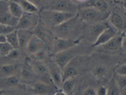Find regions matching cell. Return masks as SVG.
Masks as SVG:
<instances>
[{"mask_svg": "<svg viewBox=\"0 0 126 95\" xmlns=\"http://www.w3.org/2000/svg\"><path fill=\"white\" fill-rule=\"evenodd\" d=\"M19 3L24 13H39V9L29 0H19Z\"/></svg>", "mask_w": 126, "mask_h": 95, "instance_id": "484cf974", "label": "cell"}, {"mask_svg": "<svg viewBox=\"0 0 126 95\" xmlns=\"http://www.w3.org/2000/svg\"><path fill=\"white\" fill-rule=\"evenodd\" d=\"M115 4L116 3H114L112 0H87L80 7H93L101 12L109 13Z\"/></svg>", "mask_w": 126, "mask_h": 95, "instance_id": "d6986e66", "label": "cell"}, {"mask_svg": "<svg viewBox=\"0 0 126 95\" xmlns=\"http://www.w3.org/2000/svg\"><path fill=\"white\" fill-rule=\"evenodd\" d=\"M107 22L111 27L119 32H125L126 29V11L124 3H116L112 11L109 13Z\"/></svg>", "mask_w": 126, "mask_h": 95, "instance_id": "5b68a950", "label": "cell"}, {"mask_svg": "<svg viewBox=\"0 0 126 95\" xmlns=\"http://www.w3.org/2000/svg\"><path fill=\"white\" fill-rule=\"evenodd\" d=\"M32 33L34 35L38 36L40 39H42L45 43L47 44V46L48 47V49L50 47L52 41L55 38L54 34H53V32H52V29L49 28L48 26H47L46 24H44L42 21L38 22L36 27L32 31Z\"/></svg>", "mask_w": 126, "mask_h": 95, "instance_id": "5bb4252c", "label": "cell"}, {"mask_svg": "<svg viewBox=\"0 0 126 95\" xmlns=\"http://www.w3.org/2000/svg\"><path fill=\"white\" fill-rule=\"evenodd\" d=\"M5 36H6V41L10 45L13 46V49H19L18 37H17V31H16V29L13 30V32H9Z\"/></svg>", "mask_w": 126, "mask_h": 95, "instance_id": "83f0119b", "label": "cell"}, {"mask_svg": "<svg viewBox=\"0 0 126 95\" xmlns=\"http://www.w3.org/2000/svg\"><path fill=\"white\" fill-rule=\"evenodd\" d=\"M40 21L39 13H23L19 18L16 29H24L32 32Z\"/></svg>", "mask_w": 126, "mask_h": 95, "instance_id": "4fadbf2b", "label": "cell"}, {"mask_svg": "<svg viewBox=\"0 0 126 95\" xmlns=\"http://www.w3.org/2000/svg\"><path fill=\"white\" fill-rule=\"evenodd\" d=\"M8 3H9V10H10L11 13L14 17L18 19L20 18L24 12H23V9H22L18 0H10V1H8Z\"/></svg>", "mask_w": 126, "mask_h": 95, "instance_id": "cb8c5ba5", "label": "cell"}, {"mask_svg": "<svg viewBox=\"0 0 126 95\" xmlns=\"http://www.w3.org/2000/svg\"><path fill=\"white\" fill-rule=\"evenodd\" d=\"M19 77H20L21 82L24 83V84H30V83L37 81V79L35 77V74H34V71L32 70L30 57L28 56V55H26L24 60L21 62Z\"/></svg>", "mask_w": 126, "mask_h": 95, "instance_id": "7c38bea8", "label": "cell"}, {"mask_svg": "<svg viewBox=\"0 0 126 95\" xmlns=\"http://www.w3.org/2000/svg\"><path fill=\"white\" fill-rule=\"evenodd\" d=\"M29 1L33 3L39 10H42V9L44 8L46 2H47V0H29Z\"/></svg>", "mask_w": 126, "mask_h": 95, "instance_id": "836d02e7", "label": "cell"}, {"mask_svg": "<svg viewBox=\"0 0 126 95\" xmlns=\"http://www.w3.org/2000/svg\"><path fill=\"white\" fill-rule=\"evenodd\" d=\"M17 31V37H18V44L19 49L25 51L27 46L29 44L30 40L32 36V32L24 30V29H16Z\"/></svg>", "mask_w": 126, "mask_h": 95, "instance_id": "603a6c76", "label": "cell"}, {"mask_svg": "<svg viewBox=\"0 0 126 95\" xmlns=\"http://www.w3.org/2000/svg\"><path fill=\"white\" fill-rule=\"evenodd\" d=\"M8 1H10V0H8Z\"/></svg>", "mask_w": 126, "mask_h": 95, "instance_id": "74e56055", "label": "cell"}, {"mask_svg": "<svg viewBox=\"0 0 126 95\" xmlns=\"http://www.w3.org/2000/svg\"><path fill=\"white\" fill-rule=\"evenodd\" d=\"M13 50V46L9 44L7 41L1 42V43H0V57L8 55Z\"/></svg>", "mask_w": 126, "mask_h": 95, "instance_id": "f546056e", "label": "cell"}, {"mask_svg": "<svg viewBox=\"0 0 126 95\" xmlns=\"http://www.w3.org/2000/svg\"><path fill=\"white\" fill-rule=\"evenodd\" d=\"M94 51L95 48L91 43L81 39L80 42L78 44H76L75 46H73L72 48L55 53V54H52L51 58L63 70V67L68 63L73 57L77 56V55H81V54L90 55L92 52H94Z\"/></svg>", "mask_w": 126, "mask_h": 95, "instance_id": "7a4b0ae2", "label": "cell"}, {"mask_svg": "<svg viewBox=\"0 0 126 95\" xmlns=\"http://www.w3.org/2000/svg\"><path fill=\"white\" fill-rule=\"evenodd\" d=\"M75 14L76 13H64V12L47 10V9H42V10L39 11L40 21H42L44 24L48 26L51 29L56 27V26L60 25V24H62L65 20H67L70 17L74 16Z\"/></svg>", "mask_w": 126, "mask_h": 95, "instance_id": "277c9868", "label": "cell"}, {"mask_svg": "<svg viewBox=\"0 0 126 95\" xmlns=\"http://www.w3.org/2000/svg\"><path fill=\"white\" fill-rule=\"evenodd\" d=\"M79 94L82 95H96V87L93 84H89L84 86L79 91Z\"/></svg>", "mask_w": 126, "mask_h": 95, "instance_id": "f1b7e54d", "label": "cell"}, {"mask_svg": "<svg viewBox=\"0 0 126 95\" xmlns=\"http://www.w3.org/2000/svg\"><path fill=\"white\" fill-rule=\"evenodd\" d=\"M74 3H76L77 5H79V7L81 6V5H82L83 3H85L87 0H72Z\"/></svg>", "mask_w": 126, "mask_h": 95, "instance_id": "e575fe53", "label": "cell"}, {"mask_svg": "<svg viewBox=\"0 0 126 95\" xmlns=\"http://www.w3.org/2000/svg\"><path fill=\"white\" fill-rule=\"evenodd\" d=\"M114 3H124L125 0H112Z\"/></svg>", "mask_w": 126, "mask_h": 95, "instance_id": "8d00e7d4", "label": "cell"}, {"mask_svg": "<svg viewBox=\"0 0 126 95\" xmlns=\"http://www.w3.org/2000/svg\"><path fill=\"white\" fill-rule=\"evenodd\" d=\"M47 68H48V71H49V74H50L51 80L52 83L56 86L58 89H61V86H62V83H63V70L62 69L57 65L52 58L48 59L47 62Z\"/></svg>", "mask_w": 126, "mask_h": 95, "instance_id": "e0dca14e", "label": "cell"}, {"mask_svg": "<svg viewBox=\"0 0 126 95\" xmlns=\"http://www.w3.org/2000/svg\"><path fill=\"white\" fill-rule=\"evenodd\" d=\"M16 28L13 27V26H9L6 24H2L0 23V34H3V35H6L9 32H13V30H15Z\"/></svg>", "mask_w": 126, "mask_h": 95, "instance_id": "1f68e13d", "label": "cell"}, {"mask_svg": "<svg viewBox=\"0 0 126 95\" xmlns=\"http://www.w3.org/2000/svg\"><path fill=\"white\" fill-rule=\"evenodd\" d=\"M124 34L125 32L119 33L113 38H111L106 43L95 47V51L100 52V53L110 54V55H118L121 52H124L122 51V49H121V42H122V38L124 36Z\"/></svg>", "mask_w": 126, "mask_h": 95, "instance_id": "ba28073f", "label": "cell"}, {"mask_svg": "<svg viewBox=\"0 0 126 95\" xmlns=\"http://www.w3.org/2000/svg\"><path fill=\"white\" fill-rule=\"evenodd\" d=\"M82 28L83 22L76 13L74 16L65 20L62 24L52 28V32L55 37L80 40L82 38Z\"/></svg>", "mask_w": 126, "mask_h": 95, "instance_id": "6da1fadb", "label": "cell"}, {"mask_svg": "<svg viewBox=\"0 0 126 95\" xmlns=\"http://www.w3.org/2000/svg\"><path fill=\"white\" fill-rule=\"evenodd\" d=\"M27 93L38 95H53L62 94L61 90L53 84H47V83L35 81V82L26 84Z\"/></svg>", "mask_w": 126, "mask_h": 95, "instance_id": "9c48e42d", "label": "cell"}, {"mask_svg": "<svg viewBox=\"0 0 126 95\" xmlns=\"http://www.w3.org/2000/svg\"><path fill=\"white\" fill-rule=\"evenodd\" d=\"M90 57L88 54H81L73 57L63 68V79L79 76L88 72Z\"/></svg>", "mask_w": 126, "mask_h": 95, "instance_id": "3957f363", "label": "cell"}, {"mask_svg": "<svg viewBox=\"0 0 126 95\" xmlns=\"http://www.w3.org/2000/svg\"><path fill=\"white\" fill-rule=\"evenodd\" d=\"M119 33H121V32H119L116 29H114L113 27H111V26L109 25L105 29V30H103L101 33L98 36L97 38V40L95 41L94 43H93V47H97V46H100L101 44H104V43H106L107 41H109L111 38H113L114 36H116L117 34H119Z\"/></svg>", "mask_w": 126, "mask_h": 95, "instance_id": "44dd1931", "label": "cell"}, {"mask_svg": "<svg viewBox=\"0 0 126 95\" xmlns=\"http://www.w3.org/2000/svg\"><path fill=\"white\" fill-rule=\"evenodd\" d=\"M18 1H19V0H18Z\"/></svg>", "mask_w": 126, "mask_h": 95, "instance_id": "f35d334b", "label": "cell"}, {"mask_svg": "<svg viewBox=\"0 0 126 95\" xmlns=\"http://www.w3.org/2000/svg\"><path fill=\"white\" fill-rule=\"evenodd\" d=\"M105 84H101L98 87H96V94L106 95V86H105Z\"/></svg>", "mask_w": 126, "mask_h": 95, "instance_id": "d6a6232c", "label": "cell"}, {"mask_svg": "<svg viewBox=\"0 0 126 95\" xmlns=\"http://www.w3.org/2000/svg\"><path fill=\"white\" fill-rule=\"evenodd\" d=\"M113 79L117 87L120 90V95H123L126 93V75H120V74H113Z\"/></svg>", "mask_w": 126, "mask_h": 95, "instance_id": "d4e9b609", "label": "cell"}, {"mask_svg": "<svg viewBox=\"0 0 126 95\" xmlns=\"http://www.w3.org/2000/svg\"><path fill=\"white\" fill-rule=\"evenodd\" d=\"M107 13L101 12L93 7H80L77 15L83 23H97L106 20L108 17Z\"/></svg>", "mask_w": 126, "mask_h": 95, "instance_id": "52a82bcc", "label": "cell"}, {"mask_svg": "<svg viewBox=\"0 0 126 95\" xmlns=\"http://www.w3.org/2000/svg\"><path fill=\"white\" fill-rule=\"evenodd\" d=\"M108 26H109V23L107 22V20L97 22V23H89V24L83 23L81 39L87 41L93 45V43L97 40V38L101 33V32L105 30Z\"/></svg>", "mask_w": 126, "mask_h": 95, "instance_id": "8992f818", "label": "cell"}, {"mask_svg": "<svg viewBox=\"0 0 126 95\" xmlns=\"http://www.w3.org/2000/svg\"><path fill=\"white\" fill-rule=\"evenodd\" d=\"M19 64H0V79L12 75H19L20 71Z\"/></svg>", "mask_w": 126, "mask_h": 95, "instance_id": "7402d4cb", "label": "cell"}, {"mask_svg": "<svg viewBox=\"0 0 126 95\" xmlns=\"http://www.w3.org/2000/svg\"><path fill=\"white\" fill-rule=\"evenodd\" d=\"M105 86H106V95H120L119 88L117 87L113 77H111L108 80L105 84Z\"/></svg>", "mask_w": 126, "mask_h": 95, "instance_id": "4316f807", "label": "cell"}, {"mask_svg": "<svg viewBox=\"0 0 126 95\" xmlns=\"http://www.w3.org/2000/svg\"><path fill=\"white\" fill-rule=\"evenodd\" d=\"M29 57H30L32 70L34 71V74H35V77H36L37 81L47 83V84H53L52 80H51L50 74H49V71H48V68H47V63L44 62V61L38 60L36 58H33L32 56Z\"/></svg>", "mask_w": 126, "mask_h": 95, "instance_id": "8fae6325", "label": "cell"}, {"mask_svg": "<svg viewBox=\"0 0 126 95\" xmlns=\"http://www.w3.org/2000/svg\"><path fill=\"white\" fill-rule=\"evenodd\" d=\"M46 48H48V47L47 46V44L45 43L44 41L42 39H40L38 36L32 34V38H31L29 44L26 48L25 53L26 55H28V56H32V55L36 54L38 51H42Z\"/></svg>", "mask_w": 126, "mask_h": 95, "instance_id": "ac0fdd59", "label": "cell"}, {"mask_svg": "<svg viewBox=\"0 0 126 95\" xmlns=\"http://www.w3.org/2000/svg\"><path fill=\"white\" fill-rule=\"evenodd\" d=\"M79 8H80L79 5L74 3L72 0H47L43 9L77 13L79 11Z\"/></svg>", "mask_w": 126, "mask_h": 95, "instance_id": "30bf717a", "label": "cell"}, {"mask_svg": "<svg viewBox=\"0 0 126 95\" xmlns=\"http://www.w3.org/2000/svg\"><path fill=\"white\" fill-rule=\"evenodd\" d=\"M6 41V36L3 34H0V43L1 42H5Z\"/></svg>", "mask_w": 126, "mask_h": 95, "instance_id": "d590c367", "label": "cell"}, {"mask_svg": "<svg viewBox=\"0 0 126 95\" xmlns=\"http://www.w3.org/2000/svg\"><path fill=\"white\" fill-rule=\"evenodd\" d=\"M18 20L10 12L8 0H0V23L16 27Z\"/></svg>", "mask_w": 126, "mask_h": 95, "instance_id": "2e32d148", "label": "cell"}, {"mask_svg": "<svg viewBox=\"0 0 126 95\" xmlns=\"http://www.w3.org/2000/svg\"><path fill=\"white\" fill-rule=\"evenodd\" d=\"M79 78H80V75L64 79L60 89L62 94H75V91L78 87V83H79Z\"/></svg>", "mask_w": 126, "mask_h": 95, "instance_id": "ffe728a7", "label": "cell"}, {"mask_svg": "<svg viewBox=\"0 0 126 95\" xmlns=\"http://www.w3.org/2000/svg\"><path fill=\"white\" fill-rule=\"evenodd\" d=\"M114 73L120 74V75H126V63L117 64L114 69Z\"/></svg>", "mask_w": 126, "mask_h": 95, "instance_id": "4dcf8cb0", "label": "cell"}, {"mask_svg": "<svg viewBox=\"0 0 126 95\" xmlns=\"http://www.w3.org/2000/svg\"><path fill=\"white\" fill-rule=\"evenodd\" d=\"M80 40H71V39H65V38L55 37L49 47V51H50L51 54L61 52V51L72 48L73 46L78 44L80 42Z\"/></svg>", "mask_w": 126, "mask_h": 95, "instance_id": "9a60e30c", "label": "cell"}]
</instances>
